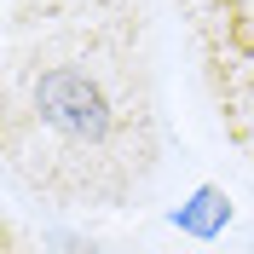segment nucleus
Returning <instances> with one entry per match:
<instances>
[{
    "label": "nucleus",
    "instance_id": "nucleus-1",
    "mask_svg": "<svg viewBox=\"0 0 254 254\" xmlns=\"http://www.w3.org/2000/svg\"><path fill=\"white\" fill-rule=\"evenodd\" d=\"M225 214H231V208H225V196H220V190H196V202H190V208H179L174 220H179V231L220 237V231H225Z\"/></svg>",
    "mask_w": 254,
    "mask_h": 254
}]
</instances>
